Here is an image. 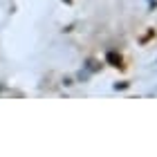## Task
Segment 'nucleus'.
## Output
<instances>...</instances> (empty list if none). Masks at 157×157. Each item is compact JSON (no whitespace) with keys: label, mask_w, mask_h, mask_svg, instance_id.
I'll return each instance as SVG.
<instances>
[{"label":"nucleus","mask_w":157,"mask_h":157,"mask_svg":"<svg viewBox=\"0 0 157 157\" xmlns=\"http://www.w3.org/2000/svg\"><path fill=\"white\" fill-rule=\"evenodd\" d=\"M63 2H65V5H72V2H74V0H63Z\"/></svg>","instance_id":"obj_7"},{"label":"nucleus","mask_w":157,"mask_h":157,"mask_svg":"<svg viewBox=\"0 0 157 157\" xmlns=\"http://www.w3.org/2000/svg\"><path fill=\"white\" fill-rule=\"evenodd\" d=\"M153 36H155V29H151V32L146 34V36H141V40H139V43H148V40H151Z\"/></svg>","instance_id":"obj_3"},{"label":"nucleus","mask_w":157,"mask_h":157,"mask_svg":"<svg viewBox=\"0 0 157 157\" xmlns=\"http://www.w3.org/2000/svg\"><path fill=\"white\" fill-rule=\"evenodd\" d=\"M148 7H151V9H155V7H157V0H148Z\"/></svg>","instance_id":"obj_6"},{"label":"nucleus","mask_w":157,"mask_h":157,"mask_svg":"<svg viewBox=\"0 0 157 157\" xmlns=\"http://www.w3.org/2000/svg\"><path fill=\"white\" fill-rule=\"evenodd\" d=\"M105 63L112 65V67H124V65H121L124 59H121V54H117V52H108V54H105Z\"/></svg>","instance_id":"obj_1"},{"label":"nucleus","mask_w":157,"mask_h":157,"mask_svg":"<svg viewBox=\"0 0 157 157\" xmlns=\"http://www.w3.org/2000/svg\"><path fill=\"white\" fill-rule=\"evenodd\" d=\"M85 67H88L90 72H99L103 65H101V61H97V59H88V61H85Z\"/></svg>","instance_id":"obj_2"},{"label":"nucleus","mask_w":157,"mask_h":157,"mask_svg":"<svg viewBox=\"0 0 157 157\" xmlns=\"http://www.w3.org/2000/svg\"><path fill=\"white\" fill-rule=\"evenodd\" d=\"M128 85H130L128 81H121V83H115V90H126Z\"/></svg>","instance_id":"obj_4"},{"label":"nucleus","mask_w":157,"mask_h":157,"mask_svg":"<svg viewBox=\"0 0 157 157\" xmlns=\"http://www.w3.org/2000/svg\"><path fill=\"white\" fill-rule=\"evenodd\" d=\"M76 78H78V81H85V78H88V74H85V72H78V76H76Z\"/></svg>","instance_id":"obj_5"}]
</instances>
